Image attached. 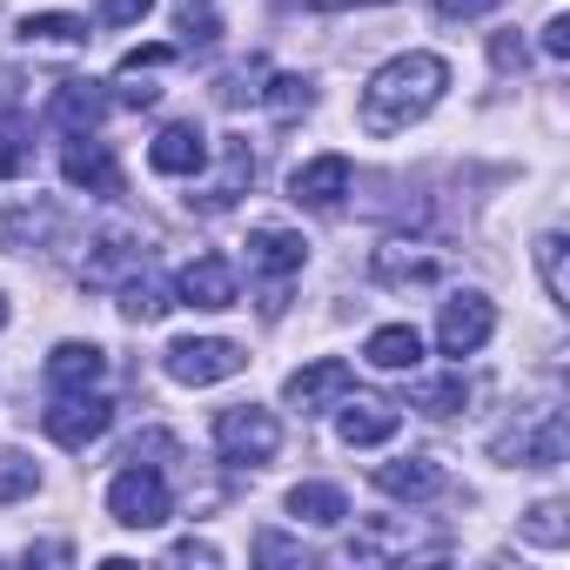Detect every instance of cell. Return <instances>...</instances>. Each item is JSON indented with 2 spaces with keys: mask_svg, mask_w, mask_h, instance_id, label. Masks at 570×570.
I'll return each instance as SVG.
<instances>
[{
  "mask_svg": "<svg viewBox=\"0 0 570 570\" xmlns=\"http://www.w3.org/2000/svg\"><path fill=\"white\" fill-rule=\"evenodd\" d=\"M443 88H450V61L443 55H396V61H383L370 81H363V135H403V128H416L436 101H443Z\"/></svg>",
  "mask_w": 570,
  "mask_h": 570,
  "instance_id": "cell-1",
  "label": "cell"
},
{
  "mask_svg": "<svg viewBox=\"0 0 570 570\" xmlns=\"http://www.w3.org/2000/svg\"><path fill=\"white\" fill-rule=\"evenodd\" d=\"M563 450H570V430H563V410H557V403L517 410V423L490 443V456L510 463V470H557Z\"/></svg>",
  "mask_w": 570,
  "mask_h": 570,
  "instance_id": "cell-2",
  "label": "cell"
},
{
  "mask_svg": "<svg viewBox=\"0 0 570 570\" xmlns=\"http://www.w3.org/2000/svg\"><path fill=\"white\" fill-rule=\"evenodd\" d=\"M108 517L121 530H161L175 517V497H168V476L148 470V463H128L115 483H108Z\"/></svg>",
  "mask_w": 570,
  "mask_h": 570,
  "instance_id": "cell-3",
  "label": "cell"
},
{
  "mask_svg": "<svg viewBox=\"0 0 570 570\" xmlns=\"http://www.w3.org/2000/svg\"><path fill=\"white\" fill-rule=\"evenodd\" d=\"M108 423H115V403H108L101 390H55V403L41 410V430H48V443H61V450L101 443Z\"/></svg>",
  "mask_w": 570,
  "mask_h": 570,
  "instance_id": "cell-4",
  "label": "cell"
},
{
  "mask_svg": "<svg viewBox=\"0 0 570 570\" xmlns=\"http://www.w3.org/2000/svg\"><path fill=\"white\" fill-rule=\"evenodd\" d=\"M242 343H228V336H181V343H168L161 350V370L175 376V383H188V390H208V383H228V376H242Z\"/></svg>",
  "mask_w": 570,
  "mask_h": 570,
  "instance_id": "cell-5",
  "label": "cell"
},
{
  "mask_svg": "<svg viewBox=\"0 0 570 570\" xmlns=\"http://www.w3.org/2000/svg\"><path fill=\"white\" fill-rule=\"evenodd\" d=\"M490 336H497V303H490L483 289H456V296L443 303V316H436V350L463 363V356H476Z\"/></svg>",
  "mask_w": 570,
  "mask_h": 570,
  "instance_id": "cell-6",
  "label": "cell"
},
{
  "mask_svg": "<svg viewBox=\"0 0 570 570\" xmlns=\"http://www.w3.org/2000/svg\"><path fill=\"white\" fill-rule=\"evenodd\" d=\"M303 262H309V242L303 235H289V228H248V275H262L268 282V316L282 309V282L289 275H303Z\"/></svg>",
  "mask_w": 570,
  "mask_h": 570,
  "instance_id": "cell-7",
  "label": "cell"
},
{
  "mask_svg": "<svg viewBox=\"0 0 570 570\" xmlns=\"http://www.w3.org/2000/svg\"><path fill=\"white\" fill-rule=\"evenodd\" d=\"M215 450H222L228 463H268V456L282 450V423H275L268 410H255V403L222 410V416H215Z\"/></svg>",
  "mask_w": 570,
  "mask_h": 570,
  "instance_id": "cell-8",
  "label": "cell"
},
{
  "mask_svg": "<svg viewBox=\"0 0 570 570\" xmlns=\"http://www.w3.org/2000/svg\"><path fill=\"white\" fill-rule=\"evenodd\" d=\"M242 296V275L228 255H195L181 275H175V303L181 309H235Z\"/></svg>",
  "mask_w": 570,
  "mask_h": 570,
  "instance_id": "cell-9",
  "label": "cell"
},
{
  "mask_svg": "<svg viewBox=\"0 0 570 570\" xmlns=\"http://www.w3.org/2000/svg\"><path fill=\"white\" fill-rule=\"evenodd\" d=\"M396 423H403V410H396L390 396H376V390H356V396L336 403V430H343L350 450H376V443H390Z\"/></svg>",
  "mask_w": 570,
  "mask_h": 570,
  "instance_id": "cell-10",
  "label": "cell"
},
{
  "mask_svg": "<svg viewBox=\"0 0 570 570\" xmlns=\"http://www.w3.org/2000/svg\"><path fill=\"white\" fill-rule=\"evenodd\" d=\"M350 181H356V168H350V155H316V161H303V168L289 175V202H303V208H316V215H330V208H343V195H350Z\"/></svg>",
  "mask_w": 570,
  "mask_h": 570,
  "instance_id": "cell-11",
  "label": "cell"
},
{
  "mask_svg": "<svg viewBox=\"0 0 570 570\" xmlns=\"http://www.w3.org/2000/svg\"><path fill=\"white\" fill-rule=\"evenodd\" d=\"M282 396H289V410H303V416H323V410H336L350 396V363L323 356V363H309V370H296L282 383Z\"/></svg>",
  "mask_w": 570,
  "mask_h": 570,
  "instance_id": "cell-12",
  "label": "cell"
},
{
  "mask_svg": "<svg viewBox=\"0 0 570 570\" xmlns=\"http://www.w3.org/2000/svg\"><path fill=\"white\" fill-rule=\"evenodd\" d=\"M148 168H155V175H188V181H195V175L208 168V135H202L195 121H168V128L148 141Z\"/></svg>",
  "mask_w": 570,
  "mask_h": 570,
  "instance_id": "cell-13",
  "label": "cell"
},
{
  "mask_svg": "<svg viewBox=\"0 0 570 570\" xmlns=\"http://www.w3.org/2000/svg\"><path fill=\"white\" fill-rule=\"evenodd\" d=\"M61 175H68V188H88V195H121L115 148H108V141H95V135H75V141H68Z\"/></svg>",
  "mask_w": 570,
  "mask_h": 570,
  "instance_id": "cell-14",
  "label": "cell"
},
{
  "mask_svg": "<svg viewBox=\"0 0 570 570\" xmlns=\"http://www.w3.org/2000/svg\"><path fill=\"white\" fill-rule=\"evenodd\" d=\"M443 550H450L443 537L416 543L403 523H370V530H356V543H350V563H390V557H443Z\"/></svg>",
  "mask_w": 570,
  "mask_h": 570,
  "instance_id": "cell-15",
  "label": "cell"
},
{
  "mask_svg": "<svg viewBox=\"0 0 570 570\" xmlns=\"http://www.w3.org/2000/svg\"><path fill=\"white\" fill-rule=\"evenodd\" d=\"M48 115H55V128H68V135H95V128L108 121V95H101V81H61L55 101H48Z\"/></svg>",
  "mask_w": 570,
  "mask_h": 570,
  "instance_id": "cell-16",
  "label": "cell"
},
{
  "mask_svg": "<svg viewBox=\"0 0 570 570\" xmlns=\"http://www.w3.org/2000/svg\"><path fill=\"white\" fill-rule=\"evenodd\" d=\"M376 490L383 497H403V503H423L443 490V463L436 456H396V463H376Z\"/></svg>",
  "mask_w": 570,
  "mask_h": 570,
  "instance_id": "cell-17",
  "label": "cell"
},
{
  "mask_svg": "<svg viewBox=\"0 0 570 570\" xmlns=\"http://www.w3.org/2000/svg\"><path fill=\"white\" fill-rule=\"evenodd\" d=\"M101 376H108V356L95 343H61L48 356V390H101Z\"/></svg>",
  "mask_w": 570,
  "mask_h": 570,
  "instance_id": "cell-18",
  "label": "cell"
},
{
  "mask_svg": "<svg viewBox=\"0 0 570 570\" xmlns=\"http://www.w3.org/2000/svg\"><path fill=\"white\" fill-rule=\"evenodd\" d=\"M376 275L383 282H436L443 275V255L436 248H423V242H390V248H376Z\"/></svg>",
  "mask_w": 570,
  "mask_h": 570,
  "instance_id": "cell-19",
  "label": "cell"
},
{
  "mask_svg": "<svg viewBox=\"0 0 570 570\" xmlns=\"http://www.w3.org/2000/svg\"><path fill=\"white\" fill-rule=\"evenodd\" d=\"M289 517H296V523H316V530H336V523L350 517V497H343L336 483H296V490H289Z\"/></svg>",
  "mask_w": 570,
  "mask_h": 570,
  "instance_id": "cell-20",
  "label": "cell"
},
{
  "mask_svg": "<svg viewBox=\"0 0 570 570\" xmlns=\"http://www.w3.org/2000/svg\"><path fill=\"white\" fill-rule=\"evenodd\" d=\"M363 356H370L376 370H416V363H423V336H416L410 323H383V330L363 343Z\"/></svg>",
  "mask_w": 570,
  "mask_h": 570,
  "instance_id": "cell-21",
  "label": "cell"
},
{
  "mask_svg": "<svg viewBox=\"0 0 570 570\" xmlns=\"http://www.w3.org/2000/svg\"><path fill=\"white\" fill-rule=\"evenodd\" d=\"M175 309V289H161L155 275H128L121 282V316L128 323H155V316H168Z\"/></svg>",
  "mask_w": 570,
  "mask_h": 570,
  "instance_id": "cell-22",
  "label": "cell"
},
{
  "mask_svg": "<svg viewBox=\"0 0 570 570\" xmlns=\"http://www.w3.org/2000/svg\"><path fill=\"white\" fill-rule=\"evenodd\" d=\"M21 41L28 48H81L88 41V21L81 14H28L21 21Z\"/></svg>",
  "mask_w": 570,
  "mask_h": 570,
  "instance_id": "cell-23",
  "label": "cell"
},
{
  "mask_svg": "<svg viewBox=\"0 0 570 570\" xmlns=\"http://www.w3.org/2000/svg\"><path fill=\"white\" fill-rule=\"evenodd\" d=\"M28 161H35V135H28V115L0 108V181L28 175Z\"/></svg>",
  "mask_w": 570,
  "mask_h": 570,
  "instance_id": "cell-24",
  "label": "cell"
},
{
  "mask_svg": "<svg viewBox=\"0 0 570 570\" xmlns=\"http://www.w3.org/2000/svg\"><path fill=\"white\" fill-rule=\"evenodd\" d=\"M248 175H255V161H248V141H228V148H222V181L202 195V208H208V215H215V208H228V202L248 188Z\"/></svg>",
  "mask_w": 570,
  "mask_h": 570,
  "instance_id": "cell-25",
  "label": "cell"
},
{
  "mask_svg": "<svg viewBox=\"0 0 570 570\" xmlns=\"http://www.w3.org/2000/svg\"><path fill=\"white\" fill-rule=\"evenodd\" d=\"M410 403H416L423 416H456V410L470 403V383H463V370H456V376H430V383L410 390Z\"/></svg>",
  "mask_w": 570,
  "mask_h": 570,
  "instance_id": "cell-26",
  "label": "cell"
},
{
  "mask_svg": "<svg viewBox=\"0 0 570 570\" xmlns=\"http://www.w3.org/2000/svg\"><path fill=\"white\" fill-rule=\"evenodd\" d=\"M175 28L188 48H215L222 41V14H215V0H175Z\"/></svg>",
  "mask_w": 570,
  "mask_h": 570,
  "instance_id": "cell-27",
  "label": "cell"
},
{
  "mask_svg": "<svg viewBox=\"0 0 570 570\" xmlns=\"http://www.w3.org/2000/svg\"><path fill=\"white\" fill-rule=\"evenodd\" d=\"M537 268H543V289L550 303H570V268H563V235H537Z\"/></svg>",
  "mask_w": 570,
  "mask_h": 570,
  "instance_id": "cell-28",
  "label": "cell"
},
{
  "mask_svg": "<svg viewBox=\"0 0 570 570\" xmlns=\"http://www.w3.org/2000/svg\"><path fill=\"white\" fill-rule=\"evenodd\" d=\"M262 101H268V108H275V115H303V108H309V101H316V88H309V81H303V75H275V81H268V88H262Z\"/></svg>",
  "mask_w": 570,
  "mask_h": 570,
  "instance_id": "cell-29",
  "label": "cell"
},
{
  "mask_svg": "<svg viewBox=\"0 0 570 570\" xmlns=\"http://www.w3.org/2000/svg\"><path fill=\"white\" fill-rule=\"evenodd\" d=\"M41 476H35V463H21V456H0V503L8 497H28Z\"/></svg>",
  "mask_w": 570,
  "mask_h": 570,
  "instance_id": "cell-30",
  "label": "cell"
},
{
  "mask_svg": "<svg viewBox=\"0 0 570 570\" xmlns=\"http://www.w3.org/2000/svg\"><path fill=\"white\" fill-rule=\"evenodd\" d=\"M155 14V0H101V28H135Z\"/></svg>",
  "mask_w": 570,
  "mask_h": 570,
  "instance_id": "cell-31",
  "label": "cell"
},
{
  "mask_svg": "<svg viewBox=\"0 0 570 570\" xmlns=\"http://www.w3.org/2000/svg\"><path fill=\"white\" fill-rule=\"evenodd\" d=\"M255 557H262V563H309V550H296V543H282L275 530H268V537H255Z\"/></svg>",
  "mask_w": 570,
  "mask_h": 570,
  "instance_id": "cell-32",
  "label": "cell"
},
{
  "mask_svg": "<svg viewBox=\"0 0 570 570\" xmlns=\"http://www.w3.org/2000/svg\"><path fill=\"white\" fill-rule=\"evenodd\" d=\"M557 517H563L557 503H537V510H530V537H537V543H563V523H557Z\"/></svg>",
  "mask_w": 570,
  "mask_h": 570,
  "instance_id": "cell-33",
  "label": "cell"
},
{
  "mask_svg": "<svg viewBox=\"0 0 570 570\" xmlns=\"http://www.w3.org/2000/svg\"><path fill=\"white\" fill-rule=\"evenodd\" d=\"M543 55H550V61H563V55H570V21H563V14L543 28Z\"/></svg>",
  "mask_w": 570,
  "mask_h": 570,
  "instance_id": "cell-34",
  "label": "cell"
},
{
  "mask_svg": "<svg viewBox=\"0 0 570 570\" xmlns=\"http://www.w3.org/2000/svg\"><path fill=\"white\" fill-rule=\"evenodd\" d=\"M168 563H222V557H215V543H195V537H188V543L168 550Z\"/></svg>",
  "mask_w": 570,
  "mask_h": 570,
  "instance_id": "cell-35",
  "label": "cell"
},
{
  "mask_svg": "<svg viewBox=\"0 0 570 570\" xmlns=\"http://www.w3.org/2000/svg\"><path fill=\"white\" fill-rule=\"evenodd\" d=\"M436 8H443L450 21H470V14H490V8H497V0H436Z\"/></svg>",
  "mask_w": 570,
  "mask_h": 570,
  "instance_id": "cell-36",
  "label": "cell"
},
{
  "mask_svg": "<svg viewBox=\"0 0 570 570\" xmlns=\"http://www.w3.org/2000/svg\"><path fill=\"white\" fill-rule=\"evenodd\" d=\"M490 55H497V68H523V41H510V35H497Z\"/></svg>",
  "mask_w": 570,
  "mask_h": 570,
  "instance_id": "cell-37",
  "label": "cell"
},
{
  "mask_svg": "<svg viewBox=\"0 0 570 570\" xmlns=\"http://www.w3.org/2000/svg\"><path fill=\"white\" fill-rule=\"evenodd\" d=\"M168 61V48H135L128 61H121V75H141V68H161Z\"/></svg>",
  "mask_w": 570,
  "mask_h": 570,
  "instance_id": "cell-38",
  "label": "cell"
},
{
  "mask_svg": "<svg viewBox=\"0 0 570 570\" xmlns=\"http://www.w3.org/2000/svg\"><path fill=\"white\" fill-rule=\"evenodd\" d=\"M309 8H370V0H309Z\"/></svg>",
  "mask_w": 570,
  "mask_h": 570,
  "instance_id": "cell-39",
  "label": "cell"
},
{
  "mask_svg": "<svg viewBox=\"0 0 570 570\" xmlns=\"http://www.w3.org/2000/svg\"><path fill=\"white\" fill-rule=\"evenodd\" d=\"M0 330H8V296H0Z\"/></svg>",
  "mask_w": 570,
  "mask_h": 570,
  "instance_id": "cell-40",
  "label": "cell"
}]
</instances>
